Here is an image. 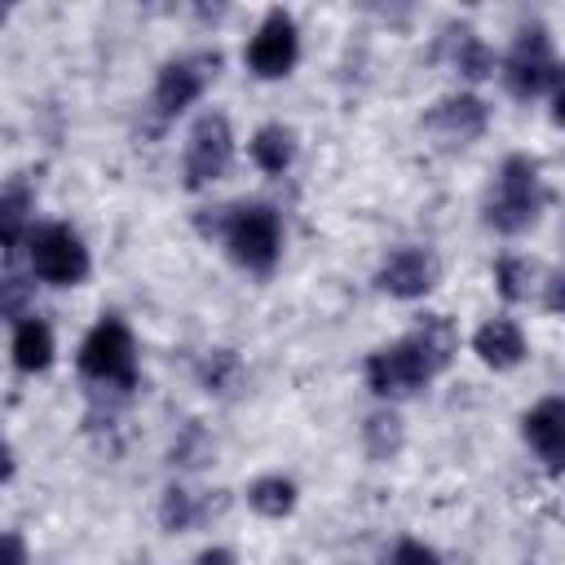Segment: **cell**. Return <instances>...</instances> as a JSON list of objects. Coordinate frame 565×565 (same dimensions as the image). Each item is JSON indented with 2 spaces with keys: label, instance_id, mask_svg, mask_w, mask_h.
Wrapping results in <instances>:
<instances>
[{
  "label": "cell",
  "instance_id": "28",
  "mask_svg": "<svg viewBox=\"0 0 565 565\" xmlns=\"http://www.w3.org/2000/svg\"><path fill=\"white\" fill-rule=\"evenodd\" d=\"M0 565H26V539L18 530L4 534V561Z\"/></svg>",
  "mask_w": 565,
  "mask_h": 565
},
{
  "label": "cell",
  "instance_id": "19",
  "mask_svg": "<svg viewBox=\"0 0 565 565\" xmlns=\"http://www.w3.org/2000/svg\"><path fill=\"white\" fill-rule=\"evenodd\" d=\"M243 380H247V362H243V353L238 349H230V344H212V349H203L199 353V362H194V384L207 393V397H234L238 388H243Z\"/></svg>",
  "mask_w": 565,
  "mask_h": 565
},
{
  "label": "cell",
  "instance_id": "15",
  "mask_svg": "<svg viewBox=\"0 0 565 565\" xmlns=\"http://www.w3.org/2000/svg\"><path fill=\"white\" fill-rule=\"evenodd\" d=\"M212 512H221V499H212L207 490H190L185 481H168L163 494H159V508H154L163 534H190Z\"/></svg>",
  "mask_w": 565,
  "mask_h": 565
},
{
  "label": "cell",
  "instance_id": "27",
  "mask_svg": "<svg viewBox=\"0 0 565 565\" xmlns=\"http://www.w3.org/2000/svg\"><path fill=\"white\" fill-rule=\"evenodd\" d=\"M547 115H552L556 128H565V62H561L556 84H552V93H547Z\"/></svg>",
  "mask_w": 565,
  "mask_h": 565
},
{
  "label": "cell",
  "instance_id": "20",
  "mask_svg": "<svg viewBox=\"0 0 565 565\" xmlns=\"http://www.w3.org/2000/svg\"><path fill=\"white\" fill-rule=\"evenodd\" d=\"M358 446L371 463H393L406 446V419L397 415V406H375L362 415L358 424Z\"/></svg>",
  "mask_w": 565,
  "mask_h": 565
},
{
  "label": "cell",
  "instance_id": "10",
  "mask_svg": "<svg viewBox=\"0 0 565 565\" xmlns=\"http://www.w3.org/2000/svg\"><path fill=\"white\" fill-rule=\"evenodd\" d=\"M419 128L433 137L437 150H468L490 132V102L477 88H450L433 97Z\"/></svg>",
  "mask_w": 565,
  "mask_h": 565
},
{
  "label": "cell",
  "instance_id": "4",
  "mask_svg": "<svg viewBox=\"0 0 565 565\" xmlns=\"http://www.w3.org/2000/svg\"><path fill=\"white\" fill-rule=\"evenodd\" d=\"M556 71H561V57H556V40L547 31V22H521L508 53L499 57V79L508 88V97L516 102H534V97H547L552 84H556Z\"/></svg>",
  "mask_w": 565,
  "mask_h": 565
},
{
  "label": "cell",
  "instance_id": "16",
  "mask_svg": "<svg viewBox=\"0 0 565 565\" xmlns=\"http://www.w3.org/2000/svg\"><path fill=\"white\" fill-rule=\"evenodd\" d=\"M296 154H300V137H296V128L282 124V119H265V124H256L252 137H247V159H252V168L265 172V177L291 172Z\"/></svg>",
  "mask_w": 565,
  "mask_h": 565
},
{
  "label": "cell",
  "instance_id": "23",
  "mask_svg": "<svg viewBox=\"0 0 565 565\" xmlns=\"http://www.w3.org/2000/svg\"><path fill=\"white\" fill-rule=\"evenodd\" d=\"M243 499H247V508H252L256 516H265V521H287V516L296 512V503H300V486H296V477H287V472H260V477L247 481Z\"/></svg>",
  "mask_w": 565,
  "mask_h": 565
},
{
  "label": "cell",
  "instance_id": "30",
  "mask_svg": "<svg viewBox=\"0 0 565 565\" xmlns=\"http://www.w3.org/2000/svg\"><path fill=\"white\" fill-rule=\"evenodd\" d=\"M137 565H146V561H137Z\"/></svg>",
  "mask_w": 565,
  "mask_h": 565
},
{
  "label": "cell",
  "instance_id": "6",
  "mask_svg": "<svg viewBox=\"0 0 565 565\" xmlns=\"http://www.w3.org/2000/svg\"><path fill=\"white\" fill-rule=\"evenodd\" d=\"M234 154H238V137H234L230 115H225V110H203V115H194V124H190V132H185V150H181V185H185L190 194L212 190L216 181L230 177Z\"/></svg>",
  "mask_w": 565,
  "mask_h": 565
},
{
  "label": "cell",
  "instance_id": "21",
  "mask_svg": "<svg viewBox=\"0 0 565 565\" xmlns=\"http://www.w3.org/2000/svg\"><path fill=\"white\" fill-rule=\"evenodd\" d=\"M490 278H494L499 300L525 305V300H534V296L543 291V278H547V274H543L539 260L525 256V252H499L494 265H490Z\"/></svg>",
  "mask_w": 565,
  "mask_h": 565
},
{
  "label": "cell",
  "instance_id": "13",
  "mask_svg": "<svg viewBox=\"0 0 565 565\" xmlns=\"http://www.w3.org/2000/svg\"><path fill=\"white\" fill-rule=\"evenodd\" d=\"M441 35H446V62L459 75V88H477L499 75V53L472 22H450Z\"/></svg>",
  "mask_w": 565,
  "mask_h": 565
},
{
  "label": "cell",
  "instance_id": "8",
  "mask_svg": "<svg viewBox=\"0 0 565 565\" xmlns=\"http://www.w3.org/2000/svg\"><path fill=\"white\" fill-rule=\"evenodd\" d=\"M216 75H221V53L216 49H190V53L168 57L154 71V84H150V110H154V119L159 124L181 119L212 88Z\"/></svg>",
  "mask_w": 565,
  "mask_h": 565
},
{
  "label": "cell",
  "instance_id": "25",
  "mask_svg": "<svg viewBox=\"0 0 565 565\" xmlns=\"http://www.w3.org/2000/svg\"><path fill=\"white\" fill-rule=\"evenodd\" d=\"M380 565H446V556H441L433 543L402 534V539H393V547L380 556Z\"/></svg>",
  "mask_w": 565,
  "mask_h": 565
},
{
  "label": "cell",
  "instance_id": "7",
  "mask_svg": "<svg viewBox=\"0 0 565 565\" xmlns=\"http://www.w3.org/2000/svg\"><path fill=\"white\" fill-rule=\"evenodd\" d=\"M362 380H366V388H371V397L380 406H397L406 397H419L437 380V371L428 366V358L419 353V344L411 335H397V340H388V344L366 353Z\"/></svg>",
  "mask_w": 565,
  "mask_h": 565
},
{
  "label": "cell",
  "instance_id": "24",
  "mask_svg": "<svg viewBox=\"0 0 565 565\" xmlns=\"http://www.w3.org/2000/svg\"><path fill=\"white\" fill-rule=\"evenodd\" d=\"M212 437L203 433V424L199 419H190L185 428H181V437L172 441V463H181V468H203L207 459H212Z\"/></svg>",
  "mask_w": 565,
  "mask_h": 565
},
{
  "label": "cell",
  "instance_id": "18",
  "mask_svg": "<svg viewBox=\"0 0 565 565\" xmlns=\"http://www.w3.org/2000/svg\"><path fill=\"white\" fill-rule=\"evenodd\" d=\"M35 225H40L35 221V190L22 177H13L4 185V194H0V243H4V256L9 260L26 247V238H31Z\"/></svg>",
  "mask_w": 565,
  "mask_h": 565
},
{
  "label": "cell",
  "instance_id": "12",
  "mask_svg": "<svg viewBox=\"0 0 565 565\" xmlns=\"http://www.w3.org/2000/svg\"><path fill=\"white\" fill-rule=\"evenodd\" d=\"M521 441L543 472H565V393H547L521 411Z\"/></svg>",
  "mask_w": 565,
  "mask_h": 565
},
{
  "label": "cell",
  "instance_id": "2",
  "mask_svg": "<svg viewBox=\"0 0 565 565\" xmlns=\"http://www.w3.org/2000/svg\"><path fill=\"white\" fill-rule=\"evenodd\" d=\"M547 207V190H543V163L525 150H512L499 159L494 168V181L486 190V203H481V221L486 230H494L499 238H521L539 225Z\"/></svg>",
  "mask_w": 565,
  "mask_h": 565
},
{
  "label": "cell",
  "instance_id": "9",
  "mask_svg": "<svg viewBox=\"0 0 565 565\" xmlns=\"http://www.w3.org/2000/svg\"><path fill=\"white\" fill-rule=\"evenodd\" d=\"M243 66L252 79H287L300 66V22L291 9L274 4L260 13V22L252 26L247 44H243Z\"/></svg>",
  "mask_w": 565,
  "mask_h": 565
},
{
  "label": "cell",
  "instance_id": "14",
  "mask_svg": "<svg viewBox=\"0 0 565 565\" xmlns=\"http://www.w3.org/2000/svg\"><path fill=\"white\" fill-rule=\"evenodd\" d=\"M468 344H472L477 362H481L486 371H494V375L516 371V366L530 358V340H525L521 322H516V318H508V313L486 318V322L472 331V340H468Z\"/></svg>",
  "mask_w": 565,
  "mask_h": 565
},
{
  "label": "cell",
  "instance_id": "26",
  "mask_svg": "<svg viewBox=\"0 0 565 565\" xmlns=\"http://www.w3.org/2000/svg\"><path fill=\"white\" fill-rule=\"evenodd\" d=\"M539 305H543V309H547L552 318H565V265H561V269H552V274L543 278Z\"/></svg>",
  "mask_w": 565,
  "mask_h": 565
},
{
  "label": "cell",
  "instance_id": "17",
  "mask_svg": "<svg viewBox=\"0 0 565 565\" xmlns=\"http://www.w3.org/2000/svg\"><path fill=\"white\" fill-rule=\"evenodd\" d=\"M9 358H13V366H18L22 375H44V371L57 362V335H53V327H49L40 313L13 322Z\"/></svg>",
  "mask_w": 565,
  "mask_h": 565
},
{
  "label": "cell",
  "instance_id": "22",
  "mask_svg": "<svg viewBox=\"0 0 565 565\" xmlns=\"http://www.w3.org/2000/svg\"><path fill=\"white\" fill-rule=\"evenodd\" d=\"M406 335L419 344V353L428 358V366H433L437 375L450 371V362H455V353H459V327H455L450 313H441V309H424V313L411 322Z\"/></svg>",
  "mask_w": 565,
  "mask_h": 565
},
{
  "label": "cell",
  "instance_id": "3",
  "mask_svg": "<svg viewBox=\"0 0 565 565\" xmlns=\"http://www.w3.org/2000/svg\"><path fill=\"white\" fill-rule=\"evenodd\" d=\"M75 366L84 380L102 384V388H115V393H132L141 371H137V340H132V327L119 318V313H102L84 340H79V353H75Z\"/></svg>",
  "mask_w": 565,
  "mask_h": 565
},
{
  "label": "cell",
  "instance_id": "1",
  "mask_svg": "<svg viewBox=\"0 0 565 565\" xmlns=\"http://www.w3.org/2000/svg\"><path fill=\"white\" fill-rule=\"evenodd\" d=\"M194 230L207 243H221L230 265H238L252 278H269L282 260V216L274 203L243 199V203H221L194 216Z\"/></svg>",
  "mask_w": 565,
  "mask_h": 565
},
{
  "label": "cell",
  "instance_id": "11",
  "mask_svg": "<svg viewBox=\"0 0 565 565\" xmlns=\"http://www.w3.org/2000/svg\"><path fill=\"white\" fill-rule=\"evenodd\" d=\"M441 282V260L433 247L424 243H402V247H388L375 265V291L388 296V300H402V305H415L424 300L433 287Z\"/></svg>",
  "mask_w": 565,
  "mask_h": 565
},
{
  "label": "cell",
  "instance_id": "5",
  "mask_svg": "<svg viewBox=\"0 0 565 565\" xmlns=\"http://www.w3.org/2000/svg\"><path fill=\"white\" fill-rule=\"evenodd\" d=\"M26 269L44 287H84L93 274V256L75 225L40 221L26 238Z\"/></svg>",
  "mask_w": 565,
  "mask_h": 565
},
{
  "label": "cell",
  "instance_id": "29",
  "mask_svg": "<svg viewBox=\"0 0 565 565\" xmlns=\"http://www.w3.org/2000/svg\"><path fill=\"white\" fill-rule=\"evenodd\" d=\"M194 565H238V556H234L230 547H221V543H212V547H203V552L194 556Z\"/></svg>",
  "mask_w": 565,
  "mask_h": 565
}]
</instances>
